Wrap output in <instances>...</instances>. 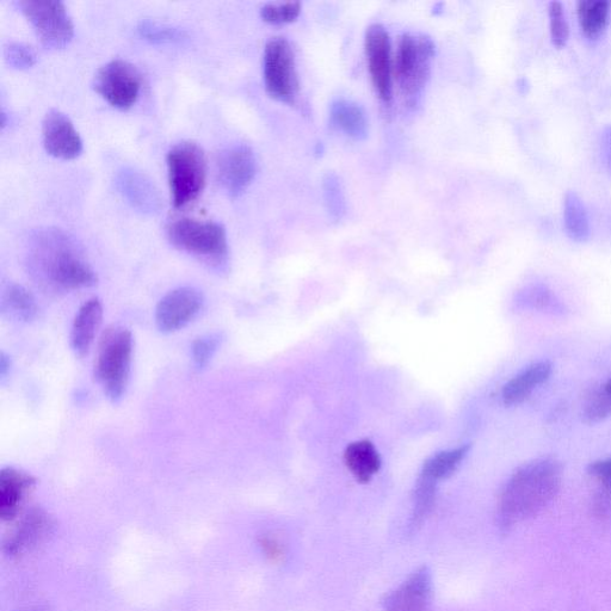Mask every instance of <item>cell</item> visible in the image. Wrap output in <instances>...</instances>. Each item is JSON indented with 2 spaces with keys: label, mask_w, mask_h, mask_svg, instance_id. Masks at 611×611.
Returning <instances> with one entry per match:
<instances>
[{
  "label": "cell",
  "mask_w": 611,
  "mask_h": 611,
  "mask_svg": "<svg viewBox=\"0 0 611 611\" xmlns=\"http://www.w3.org/2000/svg\"><path fill=\"white\" fill-rule=\"evenodd\" d=\"M29 264L41 280L65 292L90 288L97 283V275L77 243L57 228L35 234L30 242Z\"/></svg>",
  "instance_id": "cell-1"
},
{
  "label": "cell",
  "mask_w": 611,
  "mask_h": 611,
  "mask_svg": "<svg viewBox=\"0 0 611 611\" xmlns=\"http://www.w3.org/2000/svg\"><path fill=\"white\" fill-rule=\"evenodd\" d=\"M563 468L554 459H536L518 468L502 492L499 522L509 528L539 514L558 495Z\"/></svg>",
  "instance_id": "cell-2"
},
{
  "label": "cell",
  "mask_w": 611,
  "mask_h": 611,
  "mask_svg": "<svg viewBox=\"0 0 611 611\" xmlns=\"http://www.w3.org/2000/svg\"><path fill=\"white\" fill-rule=\"evenodd\" d=\"M132 332L121 326H110L98 343L94 367L95 379L104 394L116 403L125 396L133 360Z\"/></svg>",
  "instance_id": "cell-3"
},
{
  "label": "cell",
  "mask_w": 611,
  "mask_h": 611,
  "mask_svg": "<svg viewBox=\"0 0 611 611\" xmlns=\"http://www.w3.org/2000/svg\"><path fill=\"white\" fill-rule=\"evenodd\" d=\"M434 58L435 45L429 36L407 33L400 37L393 74L406 102H415L422 94Z\"/></svg>",
  "instance_id": "cell-4"
},
{
  "label": "cell",
  "mask_w": 611,
  "mask_h": 611,
  "mask_svg": "<svg viewBox=\"0 0 611 611\" xmlns=\"http://www.w3.org/2000/svg\"><path fill=\"white\" fill-rule=\"evenodd\" d=\"M169 184L172 203L181 208L195 201L206 185L207 160L202 148L183 141L168 153Z\"/></svg>",
  "instance_id": "cell-5"
},
{
  "label": "cell",
  "mask_w": 611,
  "mask_h": 611,
  "mask_svg": "<svg viewBox=\"0 0 611 611\" xmlns=\"http://www.w3.org/2000/svg\"><path fill=\"white\" fill-rule=\"evenodd\" d=\"M168 237L177 249L199 257L214 267H221L227 261L226 230L218 222L178 219L169 225Z\"/></svg>",
  "instance_id": "cell-6"
},
{
  "label": "cell",
  "mask_w": 611,
  "mask_h": 611,
  "mask_svg": "<svg viewBox=\"0 0 611 611\" xmlns=\"http://www.w3.org/2000/svg\"><path fill=\"white\" fill-rule=\"evenodd\" d=\"M264 84L275 100L292 103L299 91L295 54L285 37H274L264 49Z\"/></svg>",
  "instance_id": "cell-7"
},
{
  "label": "cell",
  "mask_w": 611,
  "mask_h": 611,
  "mask_svg": "<svg viewBox=\"0 0 611 611\" xmlns=\"http://www.w3.org/2000/svg\"><path fill=\"white\" fill-rule=\"evenodd\" d=\"M40 37L49 48H63L69 45L74 34L72 18L66 6L59 0H21L18 2Z\"/></svg>",
  "instance_id": "cell-8"
},
{
  "label": "cell",
  "mask_w": 611,
  "mask_h": 611,
  "mask_svg": "<svg viewBox=\"0 0 611 611\" xmlns=\"http://www.w3.org/2000/svg\"><path fill=\"white\" fill-rule=\"evenodd\" d=\"M94 88L111 106L128 109L138 101L141 74L127 60H111L97 71Z\"/></svg>",
  "instance_id": "cell-9"
},
{
  "label": "cell",
  "mask_w": 611,
  "mask_h": 611,
  "mask_svg": "<svg viewBox=\"0 0 611 611\" xmlns=\"http://www.w3.org/2000/svg\"><path fill=\"white\" fill-rule=\"evenodd\" d=\"M364 48H366L368 69L376 94L385 103H390L393 77L391 39L382 24L374 23L367 29Z\"/></svg>",
  "instance_id": "cell-10"
},
{
  "label": "cell",
  "mask_w": 611,
  "mask_h": 611,
  "mask_svg": "<svg viewBox=\"0 0 611 611\" xmlns=\"http://www.w3.org/2000/svg\"><path fill=\"white\" fill-rule=\"evenodd\" d=\"M257 172L255 153L249 146L226 148L216 159V177L228 195L238 196L252 183Z\"/></svg>",
  "instance_id": "cell-11"
},
{
  "label": "cell",
  "mask_w": 611,
  "mask_h": 611,
  "mask_svg": "<svg viewBox=\"0 0 611 611\" xmlns=\"http://www.w3.org/2000/svg\"><path fill=\"white\" fill-rule=\"evenodd\" d=\"M203 296L190 287L177 288L159 301L156 310L158 329L164 333L180 331L199 316L203 307Z\"/></svg>",
  "instance_id": "cell-12"
},
{
  "label": "cell",
  "mask_w": 611,
  "mask_h": 611,
  "mask_svg": "<svg viewBox=\"0 0 611 611\" xmlns=\"http://www.w3.org/2000/svg\"><path fill=\"white\" fill-rule=\"evenodd\" d=\"M42 138L46 151L55 158H77L83 141L69 116L57 109L49 110L42 121Z\"/></svg>",
  "instance_id": "cell-13"
},
{
  "label": "cell",
  "mask_w": 611,
  "mask_h": 611,
  "mask_svg": "<svg viewBox=\"0 0 611 611\" xmlns=\"http://www.w3.org/2000/svg\"><path fill=\"white\" fill-rule=\"evenodd\" d=\"M116 187L123 199L137 211L156 214L162 208V199L156 185L143 172L125 168L116 176Z\"/></svg>",
  "instance_id": "cell-14"
},
{
  "label": "cell",
  "mask_w": 611,
  "mask_h": 611,
  "mask_svg": "<svg viewBox=\"0 0 611 611\" xmlns=\"http://www.w3.org/2000/svg\"><path fill=\"white\" fill-rule=\"evenodd\" d=\"M33 475L14 467H6L0 473V517L11 521L20 511L24 499L34 489Z\"/></svg>",
  "instance_id": "cell-15"
},
{
  "label": "cell",
  "mask_w": 611,
  "mask_h": 611,
  "mask_svg": "<svg viewBox=\"0 0 611 611\" xmlns=\"http://www.w3.org/2000/svg\"><path fill=\"white\" fill-rule=\"evenodd\" d=\"M431 579L428 570H419L385 600L386 611H427Z\"/></svg>",
  "instance_id": "cell-16"
},
{
  "label": "cell",
  "mask_w": 611,
  "mask_h": 611,
  "mask_svg": "<svg viewBox=\"0 0 611 611\" xmlns=\"http://www.w3.org/2000/svg\"><path fill=\"white\" fill-rule=\"evenodd\" d=\"M102 319L103 306L100 299L92 298L80 307L71 332V347L74 354L83 357L89 353L102 325Z\"/></svg>",
  "instance_id": "cell-17"
},
{
  "label": "cell",
  "mask_w": 611,
  "mask_h": 611,
  "mask_svg": "<svg viewBox=\"0 0 611 611\" xmlns=\"http://www.w3.org/2000/svg\"><path fill=\"white\" fill-rule=\"evenodd\" d=\"M552 363L540 361L532 364L511 379L503 388L502 398L506 406H517L526 401L532 393L549 379Z\"/></svg>",
  "instance_id": "cell-18"
},
{
  "label": "cell",
  "mask_w": 611,
  "mask_h": 611,
  "mask_svg": "<svg viewBox=\"0 0 611 611\" xmlns=\"http://www.w3.org/2000/svg\"><path fill=\"white\" fill-rule=\"evenodd\" d=\"M49 527H51V522H49L45 512L40 509L30 510L17 524L14 533L5 543L6 553L11 557H18V555L26 553L28 549L40 542Z\"/></svg>",
  "instance_id": "cell-19"
},
{
  "label": "cell",
  "mask_w": 611,
  "mask_h": 611,
  "mask_svg": "<svg viewBox=\"0 0 611 611\" xmlns=\"http://www.w3.org/2000/svg\"><path fill=\"white\" fill-rule=\"evenodd\" d=\"M611 3L608 0H580L577 3L579 28L591 42L601 39L609 26Z\"/></svg>",
  "instance_id": "cell-20"
},
{
  "label": "cell",
  "mask_w": 611,
  "mask_h": 611,
  "mask_svg": "<svg viewBox=\"0 0 611 611\" xmlns=\"http://www.w3.org/2000/svg\"><path fill=\"white\" fill-rule=\"evenodd\" d=\"M345 465L360 483H368L379 472L380 455L372 442L367 440L351 443L344 453Z\"/></svg>",
  "instance_id": "cell-21"
},
{
  "label": "cell",
  "mask_w": 611,
  "mask_h": 611,
  "mask_svg": "<svg viewBox=\"0 0 611 611\" xmlns=\"http://www.w3.org/2000/svg\"><path fill=\"white\" fill-rule=\"evenodd\" d=\"M330 116L333 125L341 129L348 137L356 140L367 137V117L359 104L348 100H338L332 103Z\"/></svg>",
  "instance_id": "cell-22"
},
{
  "label": "cell",
  "mask_w": 611,
  "mask_h": 611,
  "mask_svg": "<svg viewBox=\"0 0 611 611\" xmlns=\"http://www.w3.org/2000/svg\"><path fill=\"white\" fill-rule=\"evenodd\" d=\"M564 225L573 242H588L591 233L588 211L575 191H567L564 197Z\"/></svg>",
  "instance_id": "cell-23"
},
{
  "label": "cell",
  "mask_w": 611,
  "mask_h": 611,
  "mask_svg": "<svg viewBox=\"0 0 611 611\" xmlns=\"http://www.w3.org/2000/svg\"><path fill=\"white\" fill-rule=\"evenodd\" d=\"M467 452L468 447H461L432 456L425 462L422 478L437 484L438 481L450 477L458 469Z\"/></svg>",
  "instance_id": "cell-24"
},
{
  "label": "cell",
  "mask_w": 611,
  "mask_h": 611,
  "mask_svg": "<svg viewBox=\"0 0 611 611\" xmlns=\"http://www.w3.org/2000/svg\"><path fill=\"white\" fill-rule=\"evenodd\" d=\"M3 307L10 311L12 316L29 322L37 313V305L34 295L27 288L20 285H12L3 296Z\"/></svg>",
  "instance_id": "cell-25"
},
{
  "label": "cell",
  "mask_w": 611,
  "mask_h": 611,
  "mask_svg": "<svg viewBox=\"0 0 611 611\" xmlns=\"http://www.w3.org/2000/svg\"><path fill=\"white\" fill-rule=\"evenodd\" d=\"M588 473L600 484L595 496V510L598 515H608L611 511V456L592 462Z\"/></svg>",
  "instance_id": "cell-26"
},
{
  "label": "cell",
  "mask_w": 611,
  "mask_h": 611,
  "mask_svg": "<svg viewBox=\"0 0 611 611\" xmlns=\"http://www.w3.org/2000/svg\"><path fill=\"white\" fill-rule=\"evenodd\" d=\"M522 302L530 310L564 314V305L555 296L551 289L543 285H532L522 293Z\"/></svg>",
  "instance_id": "cell-27"
},
{
  "label": "cell",
  "mask_w": 611,
  "mask_h": 611,
  "mask_svg": "<svg viewBox=\"0 0 611 611\" xmlns=\"http://www.w3.org/2000/svg\"><path fill=\"white\" fill-rule=\"evenodd\" d=\"M611 416V397L606 388L597 386L586 394L583 404V419L585 423L596 424Z\"/></svg>",
  "instance_id": "cell-28"
},
{
  "label": "cell",
  "mask_w": 611,
  "mask_h": 611,
  "mask_svg": "<svg viewBox=\"0 0 611 611\" xmlns=\"http://www.w3.org/2000/svg\"><path fill=\"white\" fill-rule=\"evenodd\" d=\"M138 30L144 39L153 43H177L182 42L187 37L184 30L180 28L150 20L141 22Z\"/></svg>",
  "instance_id": "cell-29"
},
{
  "label": "cell",
  "mask_w": 611,
  "mask_h": 611,
  "mask_svg": "<svg viewBox=\"0 0 611 611\" xmlns=\"http://www.w3.org/2000/svg\"><path fill=\"white\" fill-rule=\"evenodd\" d=\"M548 16L553 45L558 48L565 47L567 41H569L570 28L566 20L563 4L559 2L549 3Z\"/></svg>",
  "instance_id": "cell-30"
},
{
  "label": "cell",
  "mask_w": 611,
  "mask_h": 611,
  "mask_svg": "<svg viewBox=\"0 0 611 611\" xmlns=\"http://www.w3.org/2000/svg\"><path fill=\"white\" fill-rule=\"evenodd\" d=\"M301 12L300 3H269L261 9V16L265 22L271 24H285L296 20Z\"/></svg>",
  "instance_id": "cell-31"
},
{
  "label": "cell",
  "mask_w": 611,
  "mask_h": 611,
  "mask_svg": "<svg viewBox=\"0 0 611 611\" xmlns=\"http://www.w3.org/2000/svg\"><path fill=\"white\" fill-rule=\"evenodd\" d=\"M220 343L221 336L218 335V333L196 339L193 343V347H191V356H193L196 369L202 370L208 366L216 351H218Z\"/></svg>",
  "instance_id": "cell-32"
},
{
  "label": "cell",
  "mask_w": 611,
  "mask_h": 611,
  "mask_svg": "<svg viewBox=\"0 0 611 611\" xmlns=\"http://www.w3.org/2000/svg\"><path fill=\"white\" fill-rule=\"evenodd\" d=\"M5 59L9 65L15 67V69H29L36 63V53L34 49L26 43L22 42H10L5 47L4 51Z\"/></svg>",
  "instance_id": "cell-33"
},
{
  "label": "cell",
  "mask_w": 611,
  "mask_h": 611,
  "mask_svg": "<svg viewBox=\"0 0 611 611\" xmlns=\"http://www.w3.org/2000/svg\"><path fill=\"white\" fill-rule=\"evenodd\" d=\"M263 552L270 560H279L282 557V547L279 541L264 536L261 540Z\"/></svg>",
  "instance_id": "cell-34"
},
{
  "label": "cell",
  "mask_w": 611,
  "mask_h": 611,
  "mask_svg": "<svg viewBox=\"0 0 611 611\" xmlns=\"http://www.w3.org/2000/svg\"><path fill=\"white\" fill-rule=\"evenodd\" d=\"M602 152L603 158L611 174V126H607L602 132Z\"/></svg>",
  "instance_id": "cell-35"
},
{
  "label": "cell",
  "mask_w": 611,
  "mask_h": 611,
  "mask_svg": "<svg viewBox=\"0 0 611 611\" xmlns=\"http://www.w3.org/2000/svg\"><path fill=\"white\" fill-rule=\"evenodd\" d=\"M9 368H10V360L3 353L2 357H0V375L5 376L6 373L9 372Z\"/></svg>",
  "instance_id": "cell-36"
},
{
  "label": "cell",
  "mask_w": 611,
  "mask_h": 611,
  "mask_svg": "<svg viewBox=\"0 0 611 611\" xmlns=\"http://www.w3.org/2000/svg\"><path fill=\"white\" fill-rule=\"evenodd\" d=\"M604 388H606V391L608 392L609 396L611 397V378L607 381V384L604 385Z\"/></svg>",
  "instance_id": "cell-37"
},
{
  "label": "cell",
  "mask_w": 611,
  "mask_h": 611,
  "mask_svg": "<svg viewBox=\"0 0 611 611\" xmlns=\"http://www.w3.org/2000/svg\"><path fill=\"white\" fill-rule=\"evenodd\" d=\"M30 611H33V610H30Z\"/></svg>",
  "instance_id": "cell-38"
}]
</instances>
